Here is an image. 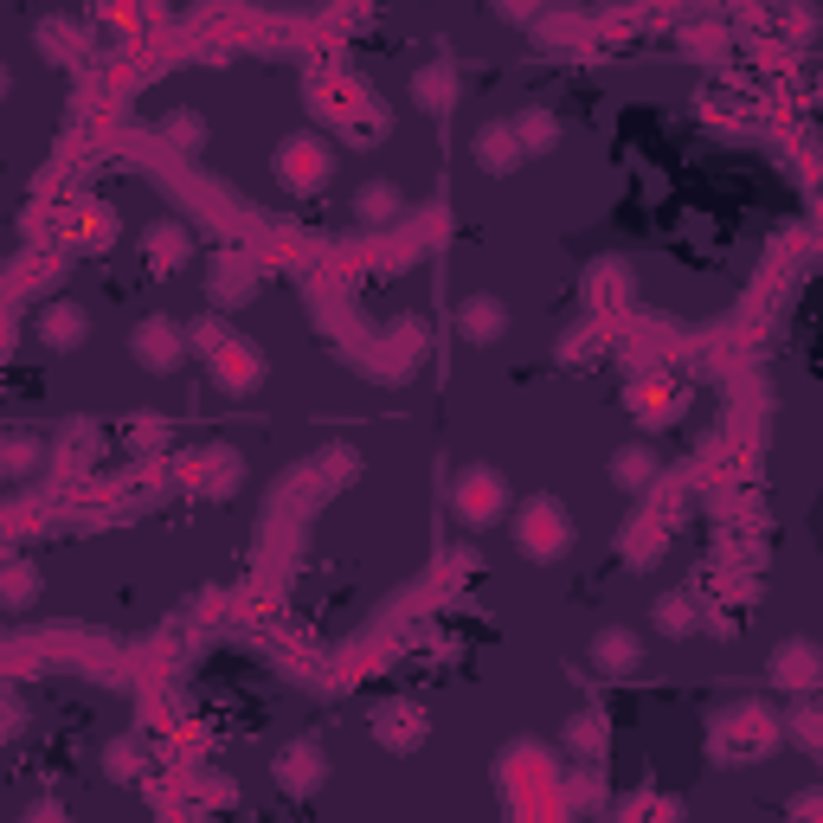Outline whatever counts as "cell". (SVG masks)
Masks as SVG:
<instances>
[{
	"instance_id": "1",
	"label": "cell",
	"mask_w": 823,
	"mask_h": 823,
	"mask_svg": "<svg viewBox=\"0 0 823 823\" xmlns=\"http://www.w3.org/2000/svg\"><path fill=\"white\" fill-rule=\"evenodd\" d=\"M650 470H656V457L643 451V444H631V451H618V463H611V476H618L624 489H643V483H650Z\"/></svg>"
},
{
	"instance_id": "2",
	"label": "cell",
	"mask_w": 823,
	"mask_h": 823,
	"mask_svg": "<svg viewBox=\"0 0 823 823\" xmlns=\"http://www.w3.org/2000/svg\"><path fill=\"white\" fill-rule=\"evenodd\" d=\"M598 656H605V663H637V643L631 637H624V631H611V637H598Z\"/></svg>"
},
{
	"instance_id": "3",
	"label": "cell",
	"mask_w": 823,
	"mask_h": 823,
	"mask_svg": "<svg viewBox=\"0 0 823 823\" xmlns=\"http://www.w3.org/2000/svg\"><path fill=\"white\" fill-rule=\"evenodd\" d=\"M33 823H65V811H58V804H39V811H33Z\"/></svg>"
}]
</instances>
